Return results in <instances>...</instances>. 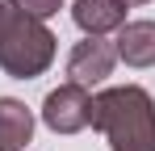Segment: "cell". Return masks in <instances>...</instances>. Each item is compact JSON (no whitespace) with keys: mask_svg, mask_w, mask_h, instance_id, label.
Here are the masks:
<instances>
[{"mask_svg":"<svg viewBox=\"0 0 155 151\" xmlns=\"http://www.w3.org/2000/svg\"><path fill=\"white\" fill-rule=\"evenodd\" d=\"M92 130L109 151H155V101L138 84H113L92 97Z\"/></svg>","mask_w":155,"mask_h":151,"instance_id":"6da1fadb","label":"cell"},{"mask_svg":"<svg viewBox=\"0 0 155 151\" xmlns=\"http://www.w3.org/2000/svg\"><path fill=\"white\" fill-rule=\"evenodd\" d=\"M113 63H117L113 42L84 34V42H76L71 55H67V76H71V84H80V88H97V84H105L113 76Z\"/></svg>","mask_w":155,"mask_h":151,"instance_id":"277c9868","label":"cell"},{"mask_svg":"<svg viewBox=\"0 0 155 151\" xmlns=\"http://www.w3.org/2000/svg\"><path fill=\"white\" fill-rule=\"evenodd\" d=\"M71 21L88 38H105V34L126 25V4L122 0H76L71 4Z\"/></svg>","mask_w":155,"mask_h":151,"instance_id":"8992f818","label":"cell"},{"mask_svg":"<svg viewBox=\"0 0 155 151\" xmlns=\"http://www.w3.org/2000/svg\"><path fill=\"white\" fill-rule=\"evenodd\" d=\"M34 139V113L25 109V101L0 97V151H25Z\"/></svg>","mask_w":155,"mask_h":151,"instance_id":"52a82bcc","label":"cell"},{"mask_svg":"<svg viewBox=\"0 0 155 151\" xmlns=\"http://www.w3.org/2000/svg\"><path fill=\"white\" fill-rule=\"evenodd\" d=\"M122 4H126V8H130V4H147V0H122Z\"/></svg>","mask_w":155,"mask_h":151,"instance_id":"9c48e42d","label":"cell"},{"mask_svg":"<svg viewBox=\"0 0 155 151\" xmlns=\"http://www.w3.org/2000/svg\"><path fill=\"white\" fill-rule=\"evenodd\" d=\"M42 122L54 134H80L84 126H92V92L71 84V80L51 88L46 101H42Z\"/></svg>","mask_w":155,"mask_h":151,"instance_id":"3957f363","label":"cell"},{"mask_svg":"<svg viewBox=\"0 0 155 151\" xmlns=\"http://www.w3.org/2000/svg\"><path fill=\"white\" fill-rule=\"evenodd\" d=\"M21 13H29V17H38V21H46V17H54L59 8H63V0H13Z\"/></svg>","mask_w":155,"mask_h":151,"instance_id":"ba28073f","label":"cell"},{"mask_svg":"<svg viewBox=\"0 0 155 151\" xmlns=\"http://www.w3.org/2000/svg\"><path fill=\"white\" fill-rule=\"evenodd\" d=\"M54 42L59 38L46 29V21H38L29 13H17L0 34V72L13 76V80L42 76L54 63Z\"/></svg>","mask_w":155,"mask_h":151,"instance_id":"7a4b0ae2","label":"cell"},{"mask_svg":"<svg viewBox=\"0 0 155 151\" xmlns=\"http://www.w3.org/2000/svg\"><path fill=\"white\" fill-rule=\"evenodd\" d=\"M113 50L126 67H155V21H126L113 38Z\"/></svg>","mask_w":155,"mask_h":151,"instance_id":"5b68a950","label":"cell"}]
</instances>
